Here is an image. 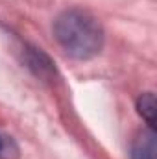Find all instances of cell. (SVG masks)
<instances>
[{
	"label": "cell",
	"instance_id": "6da1fadb",
	"mask_svg": "<svg viewBox=\"0 0 157 159\" xmlns=\"http://www.w3.org/2000/svg\"><path fill=\"white\" fill-rule=\"evenodd\" d=\"M54 35L59 46L76 59H91L104 46V28L89 13L78 7L65 9L54 20Z\"/></svg>",
	"mask_w": 157,
	"mask_h": 159
},
{
	"label": "cell",
	"instance_id": "7a4b0ae2",
	"mask_svg": "<svg viewBox=\"0 0 157 159\" xmlns=\"http://www.w3.org/2000/svg\"><path fill=\"white\" fill-rule=\"evenodd\" d=\"M129 159H155V129H142L129 146Z\"/></svg>",
	"mask_w": 157,
	"mask_h": 159
},
{
	"label": "cell",
	"instance_id": "3957f363",
	"mask_svg": "<svg viewBox=\"0 0 157 159\" xmlns=\"http://www.w3.org/2000/svg\"><path fill=\"white\" fill-rule=\"evenodd\" d=\"M137 111L142 119L146 120L148 128L155 129V115H157V107H155V94L154 93H144L139 96L137 100Z\"/></svg>",
	"mask_w": 157,
	"mask_h": 159
},
{
	"label": "cell",
	"instance_id": "277c9868",
	"mask_svg": "<svg viewBox=\"0 0 157 159\" xmlns=\"http://www.w3.org/2000/svg\"><path fill=\"white\" fill-rule=\"evenodd\" d=\"M28 63H30V67H34L35 69V72L37 74H46V72H52L54 69H52V61L41 52V48H34V54L28 57Z\"/></svg>",
	"mask_w": 157,
	"mask_h": 159
},
{
	"label": "cell",
	"instance_id": "5b68a950",
	"mask_svg": "<svg viewBox=\"0 0 157 159\" xmlns=\"http://www.w3.org/2000/svg\"><path fill=\"white\" fill-rule=\"evenodd\" d=\"M0 157H4V159L17 157V148H15L13 141H11V139L7 141V139L2 137V135H0Z\"/></svg>",
	"mask_w": 157,
	"mask_h": 159
}]
</instances>
